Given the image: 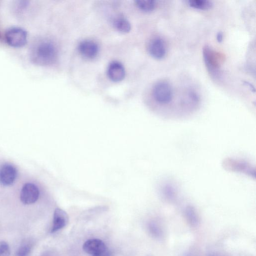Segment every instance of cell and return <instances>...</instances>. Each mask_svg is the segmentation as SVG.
Wrapping results in <instances>:
<instances>
[{"label": "cell", "instance_id": "3", "mask_svg": "<svg viewBox=\"0 0 256 256\" xmlns=\"http://www.w3.org/2000/svg\"><path fill=\"white\" fill-rule=\"evenodd\" d=\"M203 56L205 64L211 76L219 77L221 68L219 54L209 46H205L203 49Z\"/></svg>", "mask_w": 256, "mask_h": 256}, {"label": "cell", "instance_id": "8", "mask_svg": "<svg viewBox=\"0 0 256 256\" xmlns=\"http://www.w3.org/2000/svg\"><path fill=\"white\" fill-rule=\"evenodd\" d=\"M107 248L105 243L99 239H89L83 246L84 252L92 256L100 254Z\"/></svg>", "mask_w": 256, "mask_h": 256}, {"label": "cell", "instance_id": "10", "mask_svg": "<svg viewBox=\"0 0 256 256\" xmlns=\"http://www.w3.org/2000/svg\"><path fill=\"white\" fill-rule=\"evenodd\" d=\"M69 218L68 214L60 208L55 209L54 213L53 226L51 233H54L64 228L68 223Z\"/></svg>", "mask_w": 256, "mask_h": 256}, {"label": "cell", "instance_id": "18", "mask_svg": "<svg viewBox=\"0 0 256 256\" xmlns=\"http://www.w3.org/2000/svg\"><path fill=\"white\" fill-rule=\"evenodd\" d=\"M223 38H224V35H223V34L222 32H220L218 33H217V36H216V39H217V41L218 42H219V43L222 42L223 41Z\"/></svg>", "mask_w": 256, "mask_h": 256}, {"label": "cell", "instance_id": "5", "mask_svg": "<svg viewBox=\"0 0 256 256\" xmlns=\"http://www.w3.org/2000/svg\"><path fill=\"white\" fill-rule=\"evenodd\" d=\"M149 54L157 60L163 59L167 54V45L164 40L160 37L153 38L148 47Z\"/></svg>", "mask_w": 256, "mask_h": 256}, {"label": "cell", "instance_id": "15", "mask_svg": "<svg viewBox=\"0 0 256 256\" xmlns=\"http://www.w3.org/2000/svg\"><path fill=\"white\" fill-rule=\"evenodd\" d=\"M32 251V246L30 244L26 243L23 244L17 252V256H28Z\"/></svg>", "mask_w": 256, "mask_h": 256}, {"label": "cell", "instance_id": "17", "mask_svg": "<svg viewBox=\"0 0 256 256\" xmlns=\"http://www.w3.org/2000/svg\"><path fill=\"white\" fill-rule=\"evenodd\" d=\"M95 256H112L111 252L107 248L106 250Z\"/></svg>", "mask_w": 256, "mask_h": 256}, {"label": "cell", "instance_id": "1", "mask_svg": "<svg viewBox=\"0 0 256 256\" xmlns=\"http://www.w3.org/2000/svg\"><path fill=\"white\" fill-rule=\"evenodd\" d=\"M57 57V48L54 43L50 40H39L34 44L31 48V60L37 65L46 66L52 64Z\"/></svg>", "mask_w": 256, "mask_h": 256}, {"label": "cell", "instance_id": "4", "mask_svg": "<svg viewBox=\"0 0 256 256\" xmlns=\"http://www.w3.org/2000/svg\"><path fill=\"white\" fill-rule=\"evenodd\" d=\"M28 33L22 28L12 26L8 28L5 33V39L11 46L20 48L27 43Z\"/></svg>", "mask_w": 256, "mask_h": 256}, {"label": "cell", "instance_id": "19", "mask_svg": "<svg viewBox=\"0 0 256 256\" xmlns=\"http://www.w3.org/2000/svg\"><path fill=\"white\" fill-rule=\"evenodd\" d=\"M244 83L247 85L248 86H249V87L250 88V89H251L252 91H253L254 92H255V87L253 86V85H252L251 84H250V83L248 82H244Z\"/></svg>", "mask_w": 256, "mask_h": 256}, {"label": "cell", "instance_id": "2", "mask_svg": "<svg viewBox=\"0 0 256 256\" xmlns=\"http://www.w3.org/2000/svg\"><path fill=\"white\" fill-rule=\"evenodd\" d=\"M153 96L159 105L162 107L168 106L173 100L172 88L167 81H159L153 88Z\"/></svg>", "mask_w": 256, "mask_h": 256}, {"label": "cell", "instance_id": "6", "mask_svg": "<svg viewBox=\"0 0 256 256\" xmlns=\"http://www.w3.org/2000/svg\"><path fill=\"white\" fill-rule=\"evenodd\" d=\"M39 190L35 184L28 183L25 184L21 190L20 199L25 205L35 203L39 199Z\"/></svg>", "mask_w": 256, "mask_h": 256}, {"label": "cell", "instance_id": "14", "mask_svg": "<svg viewBox=\"0 0 256 256\" xmlns=\"http://www.w3.org/2000/svg\"><path fill=\"white\" fill-rule=\"evenodd\" d=\"M113 24L116 29L122 33H129L131 29L130 22L124 18L119 17L115 19Z\"/></svg>", "mask_w": 256, "mask_h": 256}, {"label": "cell", "instance_id": "16", "mask_svg": "<svg viewBox=\"0 0 256 256\" xmlns=\"http://www.w3.org/2000/svg\"><path fill=\"white\" fill-rule=\"evenodd\" d=\"M11 249L9 244L5 241L0 242V256H10Z\"/></svg>", "mask_w": 256, "mask_h": 256}, {"label": "cell", "instance_id": "11", "mask_svg": "<svg viewBox=\"0 0 256 256\" xmlns=\"http://www.w3.org/2000/svg\"><path fill=\"white\" fill-rule=\"evenodd\" d=\"M107 73L110 80L115 82H118L124 79L126 72L123 65L121 63L114 61L109 64Z\"/></svg>", "mask_w": 256, "mask_h": 256}, {"label": "cell", "instance_id": "12", "mask_svg": "<svg viewBox=\"0 0 256 256\" xmlns=\"http://www.w3.org/2000/svg\"><path fill=\"white\" fill-rule=\"evenodd\" d=\"M188 3L190 7L199 10H208L214 5L210 0H190Z\"/></svg>", "mask_w": 256, "mask_h": 256}, {"label": "cell", "instance_id": "13", "mask_svg": "<svg viewBox=\"0 0 256 256\" xmlns=\"http://www.w3.org/2000/svg\"><path fill=\"white\" fill-rule=\"evenodd\" d=\"M135 3L140 10L146 13L153 12L156 7V2L153 0H137Z\"/></svg>", "mask_w": 256, "mask_h": 256}, {"label": "cell", "instance_id": "7", "mask_svg": "<svg viewBox=\"0 0 256 256\" xmlns=\"http://www.w3.org/2000/svg\"><path fill=\"white\" fill-rule=\"evenodd\" d=\"M17 176L16 168L11 164H5L0 168V184L8 186L14 183Z\"/></svg>", "mask_w": 256, "mask_h": 256}, {"label": "cell", "instance_id": "9", "mask_svg": "<svg viewBox=\"0 0 256 256\" xmlns=\"http://www.w3.org/2000/svg\"><path fill=\"white\" fill-rule=\"evenodd\" d=\"M79 50L81 54L85 58L92 59L95 58L99 52L97 44L91 40L82 41L79 45Z\"/></svg>", "mask_w": 256, "mask_h": 256}]
</instances>
